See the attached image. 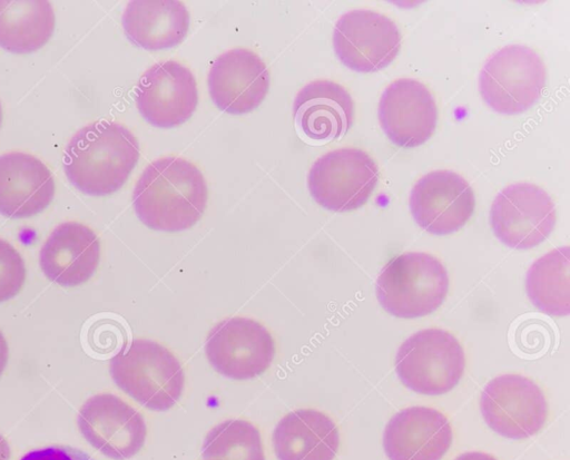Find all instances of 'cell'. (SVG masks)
<instances>
[{
  "mask_svg": "<svg viewBox=\"0 0 570 460\" xmlns=\"http://www.w3.org/2000/svg\"><path fill=\"white\" fill-rule=\"evenodd\" d=\"M208 199L204 175L193 163L174 156L153 160L132 190V206L147 227L180 232L203 216Z\"/></svg>",
  "mask_w": 570,
  "mask_h": 460,
  "instance_id": "6da1fadb",
  "label": "cell"
},
{
  "mask_svg": "<svg viewBox=\"0 0 570 460\" xmlns=\"http://www.w3.org/2000/svg\"><path fill=\"white\" fill-rule=\"evenodd\" d=\"M139 158V144L125 126L97 120L70 138L63 154V172L81 193L106 196L120 189Z\"/></svg>",
  "mask_w": 570,
  "mask_h": 460,
  "instance_id": "7a4b0ae2",
  "label": "cell"
},
{
  "mask_svg": "<svg viewBox=\"0 0 570 460\" xmlns=\"http://www.w3.org/2000/svg\"><path fill=\"white\" fill-rule=\"evenodd\" d=\"M116 385L140 405L167 411L180 399L185 373L179 360L164 345L149 339H135L109 363Z\"/></svg>",
  "mask_w": 570,
  "mask_h": 460,
  "instance_id": "3957f363",
  "label": "cell"
},
{
  "mask_svg": "<svg viewBox=\"0 0 570 460\" xmlns=\"http://www.w3.org/2000/svg\"><path fill=\"white\" fill-rule=\"evenodd\" d=\"M376 296L391 315L402 319L434 312L449 291L444 265L423 252H409L392 258L376 280Z\"/></svg>",
  "mask_w": 570,
  "mask_h": 460,
  "instance_id": "277c9868",
  "label": "cell"
},
{
  "mask_svg": "<svg viewBox=\"0 0 570 460\" xmlns=\"http://www.w3.org/2000/svg\"><path fill=\"white\" fill-rule=\"evenodd\" d=\"M394 364L397 378L407 389L440 395L460 382L465 355L453 334L431 327L407 337L397 349Z\"/></svg>",
  "mask_w": 570,
  "mask_h": 460,
  "instance_id": "5b68a950",
  "label": "cell"
},
{
  "mask_svg": "<svg viewBox=\"0 0 570 460\" xmlns=\"http://www.w3.org/2000/svg\"><path fill=\"white\" fill-rule=\"evenodd\" d=\"M546 67L539 55L523 45H509L493 52L479 75V91L495 112L521 114L541 97Z\"/></svg>",
  "mask_w": 570,
  "mask_h": 460,
  "instance_id": "8992f818",
  "label": "cell"
},
{
  "mask_svg": "<svg viewBox=\"0 0 570 460\" xmlns=\"http://www.w3.org/2000/svg\"><path fill=\"white\" fill-rule=\"evenodd\" d=\"M377 180V166L367 153L343 147L314 162L307 175V187L322 207L332 212H348L367 202Z\"/></svg>",
  "mask_w": 570,
  "mask_h": 460,
  "instance_id": "52a82bcc",
  "label": "cell"
},
{
  "mask_svg": "<svg viewBox=\"0 0 570 460\" xmlns=\"http://www.w3.org/2000/svg\"><path fill=\"white\" fill-rule=\"evenodd\" d=\"M271 332L259 322L235 316L210 329L205 353L213 369L225 378L250 380L263 374L275 356Z\"/></svg>",
  "mask_w": 570,
  "mask_h": 460,
  "instance_id": "ba28073f",
  "label": "cell"
},
{
  "mask_svg": "<svg viewBox=\"0 0 570 460\" xmlns=\"http://www.w3.org/2000/svg\"><path fill=\"white\" fill-rule=\"evenodd\" d=\"M556 219L552 198L530 183L504 187L490 209V224L495 237L517 249H529L546 241L554 228Z\"/></svg>",
  "mask_w": 570,
  "mask_h": 460,
  "instance_id": "9c48e42d",
  "label": "cell"
},
{
  "mask_svg": "<svg viewBox=\"0 0 570 460\" xmlns=\"http://www.w3.org/2000/svg\"><path fill=\"white\" fill-rule=\"evenodd\" d=\"M480 411L495 433L520 440L541 430L548 417V403L542 390L529 378L502 374L484 386Z\"/></svg>",
  "mask_w": 570,
  "mask_h": 460,
  "instance_id": "30bf717a",
  "label": "cell"
},
{
  "mask_svg": "<svg viewBox=\"0 0 570 460\" xmlns=\"http://www.w3.org/2000/svg\"><path fill=\"white\" fill-rule=\"evenodd\" d=\"M333 47L351 70L373 72L387 67L399 53L397 26L380 12L355 9L343 13L334 26Z\"/></svg>",
  "mask_w": 570,
  "mask_h": 460,
  "instance_id": "8fae6325",
  "label": "cell"
},
{
  "mask_svg": "<svg viewBox=\"0 0 570 460\" xmlns=\"http://www.w3.org/2000/svg\"><path fill=\"white\" fill-rule=\"evenodd\" d=\"M77 424L95 449L114 460L132 458L147 437L144 417L112 393L90 397L79 410Z\"/></svg>",
  "mask_w": 570,
  "mask_h": 460,
  "instance_id": "7c38bea8",
  "label": "cell"
},
{
  "mask_svg": "<svg viewBox=\"0 0 570 460\" xmlns=\"http://www.w3.org/2000/svg\"><path fill=\"white\" fill-rule=\"evenodd\" d=\"M136 106L154 127L173 128L187 121L198 104L193 72L176 60L154 63L135 88Z\"/></svg>",
  "mask_w": 570,
  "mask_h": 460,
  "instance_id": "4fadbf2b",
  "label": "cell"
},
{
  "mask_svg": "<svg viewBox=\"0 0 570 460\" xmlns=\"http://www.w3.org/2000/svg\"><path fill=\"white\" fill-rule=\"evenodd\" d=\"M409 206L421 228L433 235H448L466 224L475 198L461 175L439 169L425 174L413 185Z\"/></svg>",
  "mask_w": 570,
  "mask_h": 460,
  "instance_id": "5bb4252c",
  "label": "cell"
},
{
  "mask_svg": "<svg viewBox=\"0 0 570 460\" xmlns=\"http://www.w3.org/2000/svg\"><path fill=\"white\" fill-rule=\"evenodd\" d=\"M379 123L389 139L403 148L424 144L434 133L438 109L433 95L419 80L400 78L382 92Z\"/></svg>",
  "mask_w": 570,
  "mask_h": 460,
  "instance_id": "9a60e30c",
  "label": "cell"
},
{
  "mask_svg": "<svg viewBox=\"0 0 570 460\" xmlns=\"http://www.w3.org/2000/svg\"><path fill=\"white\" fill-rule=\"evenodd\" d=\"M207 82L209 96L218 109L243 115L262 104L271 78L265 62L256 52L233 48L214 60Z\"/></svg>",
  "mask_w": 570,
  "mask_h": 460,
  "instance_id": "2e32d148",
  "label": "cell"
},
{
  "mask_svg": "<svg viewBox=\"0 0 570 460\" xmlns=\"http://www.w3.org/2000/svg\"><path fill=\"white\" fill-rule=\"evenodd\" d=\"M448 418L429 407H410L395 413L383 432L390 460H441L452 443Z\"/></svg>",
  "mask_w": 570,
  "mask_h": 460,
  "instance_id": "e0dca14e",
  "label": "cell"
},
{
  "mask_svg": "<svg viewBox=\"0 0 570 460\" xmlns=\"http://www.w3.org/2000/svg\"><path fill=\"white\" fill-rule=\"evenodd\" d=\"M294 120L309 143L326 144L342 138L353 123L351 95L332 80H313L295 96Z\"/></svg>",
  "mask_w": 570,
  "mask_h": 460,
  "instance_id": "ac0fdd59",
  "label": "cell"
},
{
  "mask_svg": "<svg viewBox=\"0 0 570 460\" xmlns=\"http://www.w3.org/2000/svg\"><path fill=\"white\" fill-rule=\"evenodd\" d=\"M100 242L96 233L78 222L59 224L42 244L39 263L43 274L65 286H78L96 272Z\"/></svg>",
  "mask_w": 570,
  "mask_h": 460,
  "instance_id": "d6986e66",
  "label": "cell"
},
{
  "mask_svg": "<svg viewBox=\"0 0 570 460\" xmlns=\"http://www.w3.org/2000/svg\"><path fill=\"white\" fill-rule=\"evenodd\" d=\"M55 195L49 168L36 156L22 151L0 155V214L27 218L42 212Z\"/></svg>",
  "mask_w": 570,
  "mask_h": 460,
  "instance_id": "ffe728a7",
  "label": "cell"
},
{
  "mask_svg": "<svg viewBox=\"0 0 570 460\" xmlns=\"http://www.w3.org/2000/svg\"><path fill=\"white\" fill-rule=\"evenodd\" d=\"M278 460H333L340 447L334 421L315 409H298L285 414L273 432Z\"/></svg>",
  "mask_w": 570,
  "mask_h": 460,
  "instance_id": "44dd1931",
  "label": "cell"
},
{
  "mask_svg": "<svg viewBox=\"0 0 570 460\" xmlns=\"http://www.w3.org/2000/svg\"><path fill=\"white\" fill-rule=\"evenodd\" d=\"M189 12L178 0H132L124 10L126 37L146 50H164L179 45L189 29Z\"/></svg>",
  "mask_w": 570,
  "mask_h": 460,
  "instance_id": "7402d4cb",
  "label": "cell"
},
{
  "mask_svg": "<svg viewBox=\"0 0 570 460\" xmlns=\"http://www.w3.org/2000/svg\"><path fill=\"white\" fill-rule=\"evenodd\" d=\"M55 13L47 0H0V47L28 53L43 47L52 36Z\"/></svg>",
  "mask_w": 570,
  "mask_h": 460,
  "instance_id": "603a6c76",
  "label": "cell"
},
{
  "mask_svg": "<svg viewBox=\"0 0 570 460\" xmlns=\"http://www.w3.org/2000/svg\"><path fill=\"white\" fill-rule=\"evenodd\" d=\"M570 249L557 247L535 260L525 276V291L531 303L550 316L570 313Z\"/></svg>",
  "mask_w": 570,
  "mask_h": 460,
  "instance_id": "cb8c5ba5",
  "label": "cell"
},
{
  "mask_svg": "<svg viewBox=\"0 0 570 460\" xmlns=\"http://www.w3.org/2000/svg\"><path fill=\"white\" fill-rule=\"evenodd\" d=\"M202 457L205 460H265L261 432L247 420H224L206 434Z\"/></svg>",
  "mask_w": 570,
  "mask_h": 460,
  "instance_id": "d4e9b609",
  "label": "cell"
},
{
  "mask_svg": "<svg viewBox=\"0 0 570 460\" xmlns=\"http://www.w3.org/2000/svg\"><path fill=\"white\" fill-rule=\"evenodd\" d=\"M26 281V266L20 253L0 238V302L14 297Z\"/></svg>",
  "mask_w": 570,
  "mask_h": 460,
  "instance_id": "484cf974",
  "label": "cell"
},
{
  "mask_svg": "<svg viewBox=\"0 0 570 460\" xmlns=\"http://www.w3.org/2000/svg\"><path fill=\"white\" fill-rule=\"evenodd\" d=\"M20 460H95L86 452L65 446H50L31 450Z\"/></svg>",
  "mask_w": 570,
  "mask_h": 460,
  "instance_id": "4316f807",
  "label": "cell"
},
{
  "mask_svg": "<svg viewBox=\"0 0 570 460\" xmlns=\"http://www.w3.org/2000/svg\"><path fill=\"white\" fill-rule=\"evenodd\" d=\"M455 460H497L493 456L481 451H469L460 454Z\"/></svg>",
  "mask_w": 570,
  "mask_h": 460,
  "instance_id": "83f0119b",
  "label": "cell"
},
{
  "mask_svg": "<svg viewBox=\"0 0 570 460\" xmlns=\"http://www.w3.org/2000/svg\"><path fill=\"white\" fill-rule=\"evenodd\" d=\"M9 358V348L7 341L0 331V375L2 374Z\"/></svg>",
  "mask_w": 570,
  "mask_h": 460,
  "instance_id": "f1b7e54d",
  "label": "cell"
},
{
  "mask_svg": "<svg viewBox=\"0 0 570 460\" xmlns=\"http://www.w3.org/2000/svg\"><path fill=\"white\" fill-rule=\"evenodd\" d=\"M11 450L7 440L0 434V460H9Z\"/></svg>",
  "mask_w": 570,
  "mask_h": 460,
  "instance_id": "f546056e",
  "label": "cell"
},
{
  "mask_svg": "<svg viewBox=\"0 0 570 460\" xmlns=\"http://www.w3.org/2000/svg\"><path fill=\"white\" fill-rule=\"evenodd\" d=\"M1 121H2V107H1V102H0V126H1Z\"/></svg>",
  "mask_w": 570,
  "mask_h": 460,
  "instance_id": "4dcf8cb0",
  "label": "cell"
}]
</instances>
